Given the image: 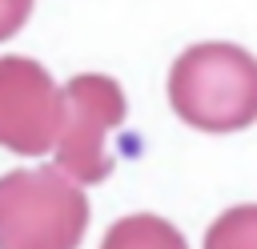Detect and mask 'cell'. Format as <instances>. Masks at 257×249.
I'll list each match as a JSON object with an SVG mask.
<instances>
[{"label":"cell","mask_w":257,"mask_h":249,"mask_svg":"<svg viewBox=\"0 0 257 249\" xmlns=\"http://www.w3.org/2000/svg\"><path fill=\"white\" fill-rule=\"evenodd\" d=\"M173 112L201 133H237L257 116V64L241 44H193L169 72Z\"/></svg>","instance_id":"1"},{"label":"cell","mask_w":257,"mask_h":249,"mask_svg":"<svg viewBox=\"0 0 257 249\" xmlns=\"http://www.w3.org/2000/svg\"><path fill=\"white\" fill-rule=\"evenodd\" d=\"M88 229V197L56 165L0 177V249H76Z\"/></svg>","instance_id":"2"},{"label":"cell","mask_w":257,"mask_h":249,"mask_svg":"<svg viewBox=\"0 0 257 249\" xmlns=\"http://www.w3.org/2000/svg\"><path fill=\"white\" fill-rule=\"evenodd\" d=\"M124 92L112 76L80 72L60 92L56 120V169L76 185H96L112 173V133L124 125Z\"/></svg>","instance_id":"3"},{"label":"cell","mask_w":257,"mask_h":249,"mask_svg":"<svg viewBox=\"0 0 257 249\" xmlns=\"http://www.w3.org/2000/svg\"><path fill=\"white\" fill-rule=\"evenodd\" d=\"M60 88L44 64L28 56H0V149L40 157L56 141Z\"/></svg>","instance_id":"4"},{"label":"cell","mask_w":257,"mask_h":249,"mask_svg":"<svg viewBox=\"0 0 257 249\" xmlns=\"http://www.w3.org/2000/svg\"><path fill=\"white\" fill-rule=\"evenodd\" d=\"M100 249H189L181 229L157 213H128L108 225Z\"/></svg>","instance_id":"5"},{"label":"cell","mask_w":257,"mask_h":249,"mask_svg":"<svg viewBox=\"0 0 257 249\" xmlns=\"http://www.w3.org/2000/svg\"><path fill=\"white\" fill-rule=\"evenodd\" d=\"M205 249H257V209L237 205L221 213L205 233Z\"/></svg>","instance_id":"6"},{"label":"cell","mask_w":257,"mask_h":249,"mask_svg":"<svg viewBox=\"0 0 257 249\" xmlns=\"http://www.w3.org/2000/svg\"><path fill=\"white\" fill-rule=\"evenodd\" d=\"M32 16V0H0V40L16 36Z\"/></svg>","instance_id":"7"}]
</instances>
